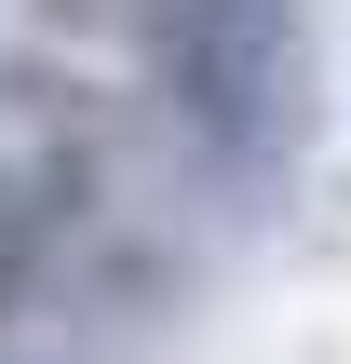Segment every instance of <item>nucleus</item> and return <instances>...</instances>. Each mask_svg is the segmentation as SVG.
Here are the masks:
<instances>
[{"label":"nucleus","mask_w":351,"mask_h":364,"mask_svg":"<svg viewBox=\"0 0 351 364\" xmlns=\"http://www.w3.org/2000/svg\"><path fill=\"white\" fill-rule=\"evenodd\" d=\"M27 257H41V230H27V203H14V176H0V311L27 297Z\"/></svg>","instance_id":"obj_2"},{"label":"nucleus","mask_w":351,"mask_h":364,"mask_svg":"<svg viewBox=\"0 0 351 364\" xmlns=\"http://www.w3.org/2000/svg\"><path fill=\"white\" fill-rule=\"evenodd\" d=\"M162 81L216 162H271L298 135V0H162Z\"/></svg>","instance_id":"obj_1"}]
</instances>
